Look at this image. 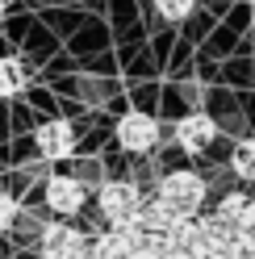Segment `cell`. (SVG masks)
<instances>
[{
	"label": "cell",
	"instance_id": "1",
	"mask_svg": "<svg viewBox=\"0 0 255 259\" xmlns=\"http://www.w3.org/2000/svg\"><path fill=\"white\" fill-rule=\"evenodd\" d=\"M155 197L167 201L184 218H197L201 209H205V201H209V180H205L201 171H193V167H172V171L159 176Z\"/></svg>",
	"mask_w": 255,
	"mask_h": 259
},
{
	"label": "cell",
	"instance_id": "2",
	"mask_svg": "<svg viewBox=\"0 0 255 259\" xmlns=\"http://www.w3.org/2000/svg\"><path fill=\"white\" fill-rule=\"evenodd\" d=\"M142 188L125 176H109L97 184V213L105 218V226H134V213L142 209Z\"/></svg>",
	"mask_w": 255,
	"mask_h": 259
},
{
	"label": "cell",
	"instance_id": "3",
	"mask_svg": "<svg viewBox=\"0 0 255 259\" xmlns=\"http://www.w3.org/2000/svg\"><path fill=\"white\" fill-rule=\"evenodd\" d=\"M159 138H163L159 117H151V113H142V109H130V113H121L113 121V142L125 155H151L159 147Z\"/></svg>",
	"mask_w": 255,
	"mask_h": 259
},
{
	"label": "cell",
	"instance_id": "4",
	"mask_svg": "<svg viewBox=\"0 0 255 259\" xmlns=\"http://www.w3.org/2000/svg\"><path fill=\"white\" fill-rule=\"evenodd\" d=\"M42 205H46V213H55L63 222H71L84 213V205H88V188L75 180L71 171H51L42 180Z\"/></svg>",
	"mask_w": 255,
	"mask_h": 259
},
{
	"label": "cell",
	"instance_id": "5",
	"mask_svg": "<svg viewBox=\"0 0 255 259\" xmlns=\"http://www.w3.org/2000/svg\"><path fill=\"white\" fill-rule=\"evenodd\" d=\"M34 247H38V259H84L88 255V234L75 222L55 218V222H46L38 230Z\"/></svg>",
	"mask_w": 255,
	"mask_h": 259
},
{
	"label": "cell",
	"instance_id": "6",
	"mask_svg": "<svg viewBox=\"0 0 255 259\" xmlns=\"http://www.w3.org/2000/svg\"><path fill=\"white\" fill-rule=\"evenodd\" d=\"M172 138H176V147H180L188 159H197V155H205V151L214 147V138H218V121L209 117V113L193 109V113H184V117L172 125Z\"/></svg>",
	"mask_w": 255,
	"mask_h": 259
},
{
	"label": "cell",
	"instance_id": "7",
	"mask_svg": "<svg viewBox=\"0 0 255 259\" xmlns=\"http://www.w3.org/2000/svg\"><path fill=\"white\" fill-rule=\"evenodd\" d=\"M34 147L42 159H51V163H63V159H71L75 147H79V134H75V125L67 117H51V121H42L34 130Z\"/></svg>",
	"mask_w": 255,
	"mask_h": 259
},
{
	"label": "cell",
	"instance_id": "8",
	"mask_svg": "<svg viewBox=\"0 0 255 259\" xmlns=\"http://www.w3.org/2000/svg\"><path fill=\"white\" fill-rule=\"evenodd\" d=\"M142 238L147 234L138 226H105L101 234H88V255L92 259H125Z\"/></svg>",
	"mask_w": 255,
	"mask_h": 259
},
{
	"label": "cell",
	"instance_id": "9",
	"mask_svg": "<svg viewBox=\"0 0 255 259\" xmlns=\"http://www.w3.org/2000/svg\"><path fill=\"white\" fill-rule=\"evenodd\" d=\"M214 218H218L222 226H230V230H255V192H247V188L222 192Z\"/></svg>",
	"mask_w": 255,
	"mask_h": 259
},
{
	"label": "cell",
	"instance_id": "10",
	"mask_svg": "<svg viewBox=\"0 0 255 259\" xmlns=\"http://www.w3.org/2000/svg\"><path fill=\"white\" fill-rule=\"evenodd\" d=\"M29 88V67L17 55H0V101H13Z\"/></svg>",
	"mask_w": 255,
	"mask_h": 259
},
{
	"label": "cell",
	"instance_id": "11",
	"mask_svg": "<svg viewBox=\"0 0 255 259\" xmlns=\"http://www.w3.org/2000/svg\"><path fill=\"white\" fill-rule=\"evenodd\" d=\"M230 171H234L243 184H255V134H247V138L234 142V151H230Z\"/></svg>",
	"mask_w": 255,
	"mask_h": 259
},
{
	"label": "cell",
	"instance_id": "12",
	"mask_svg": "<svg viewBox=\"0 0 255 259\" xmlns=\"http://www.w3.org/2000/svg\"><path fill=\"white\" fill-rule=\"evenodd\" d=\"M222 259H255V230H230Z\"/></svg>",
	"mask_w": 255,
	"mask_h": 259
},
{
	"label": "cell",
	"instance_id": "13",
	"mask_svg": "<svg viewBox=\"0 0 255 259\" xmlns=\"http://www.w3.org/2000/svg\"><path fill=\"white\" fill-rule=\"evenodd\" d=\"M193 9H197V0H155V13H159L167 25L188 21V17H193Z\"/></svg>",
	"mask_w": 255,
	"mask_h": 259
},
{
	"label": "cell",
	"instance_id": "14",
	"mask_svg": "<svg viewBox=\"0 0 255 259\" xmlns=\"http://www.w3.org/2000/svg\"><path fill=\"white\" fill-rule=\"evenodd\" d=\"M17 218H21V201L13 197L9 188H0V234H9L13 226H17Z\"/></svg>",
	"mask_w": 255,
	"mask_h": 259
},
{
	"label": "cell",
	"instance_id": "15",
	"mask_svg": "<svg viewBox=\"0 0 255 259\" xmlns=\"http://www.w3.org/2000/svg\"><path fill=\"white\" fill-rule=\"evenodd\" d=\"M0 17H5V0H0Z\"/></svg>",
	"mask_w": 255,
	"mask_h": 259
},
{
	"label": "cell",
	"instance_id": "16",
	"mask_svg": "<svg viewBox=\"0 0 255 259\" xmlns=\"http://www.w3.org/2000/svg\"><path fill=\"white\" fill-rule=\"evenodd\" d=\"M247 5H255V0H247Z\"/></svg>",
	"mask_w": 255,
	"mask_h": 259
},
{
	"label": "cell",
	"instance_id": "17",
	"mask_svg": "<svg viewBox=\"0 0 255 259\" xmlns=\"http://www.w3.org/2000/svg\"><path fill=\"white\" fill-rule=\"evenodd\" d=\"M5 259H13V255H5Z\"/></svg>",
	"mask_w": 255,
	"mask_h": 259
}]
</instances>
